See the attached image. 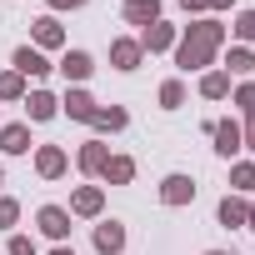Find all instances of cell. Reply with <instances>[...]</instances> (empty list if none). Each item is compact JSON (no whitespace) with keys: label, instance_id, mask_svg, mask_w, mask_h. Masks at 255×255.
I'll return each instance as SVG.
<instances>
[{"label":"cell","instance_id":"1","mask_svg":"<svg viewBox=\"0 0 255 255\" xmlns=\"http://www.w3.org/2000/svg\"><path fill=\"white\" fill-rule=\"evenodd\" d=\"M220 45H225V25L215 20V15H200V20H190L185 30H180V40H175V65L190 75V70H210L215 65V55H220Z\"/></svg>","mask_w":255,"mask_h":255},{"label":"cell","instance_id":"2","mask_svg":"<svg viewBox=\"0 0 255 255\" xmlns=\"http://www.w3.org/2000/svg\"><path fill=\"white\" fill-rule=\"evenodd\" d=\"M35 225H40V235L55 240V245L70 240V210H65V205H40V210H35Z\"/></svg>","mask_w":255,"mask_h":255},{"label":"cell","instance_id":"3","mask_svg":"<svg viewBox=\"0 0 255 255\" xmlns=\"http://www.w3.org/2000/svg\"><path fill=\"white\" fill-rule=\"evenodd\" d=\"M95 110H100V105H95V95H90L85 85H70V90L60 95V115H70V120H80V125H90Z\"/></svg>","mask_w":255,"mask_h":255},{"label":"cell","instance_id":"4","mask_svg":"<svg viewBox=\"0 0 255 255\" xmlns=\"http://www.w3.org/2000/svg\"><path fill=\"white\" fill-rule=\"evenodd\" d=\"M190 200H195V180H190L185 170H170V175L160 180V205L180 210V205H190Z\"/></svg>","mask_w":255,"mask_h":255},{"label":"cell","instance_id":"5","mask_svg":"<svg viewBox=\"0 0 255 255\" xmlns=\"http://www.w3.org/2000/svg\"><path fill=\"white\" fill-rule=\"evenodd\" d=\"M100 210H105V185H75L70 190V215L100 220Z\"/></svg>","mask_w":255,"mask_h":255},{"label":"cell","instance_id":"6","mask_svg":"<svg viewBox=\"0 0 255 255\" xmlns=\"http://www.w3.org/2000/svg\"><path fill=\"white\" fill-rule=\"evenodd\" d=\"M65 170H70L65 145H35V175H40V180H60Z\"/></svg>","mask_w":255,"mask_h":255},{"label":"cell","instance_id":"7","mask_svg":"<svg viewBox=\"0 0 255 255\" xmlns=\"http://www.w3.org/2000/svg\"><path fill=\"white\" fill-rule=\"evenodd\" d=\"M175 40H180V25H165V20H155V25H145V30H140V50H145V55L175 50Z\"/></svg>","mask_w":255,"mask_h":255},{"label":"cell","instance_id":"8","mask_svg":"<svg viewBox=\"0 0 255 255\" xmlns=\"http://www.w3.org/2000/svg\"><path fill=\"white\" fill-rule=\"evenodd\" d=\"M210 140H215V155H220V160H235V155L245 150V140H240V125H235V120H215Z\"/></svg>","mask_w":255,"mask_h":255},{"label":"cell","instance_id":"9","mask_svg":"<svg viewBox=\"0 0 255 255\" xmlns=\"http://www.w3.org/2000/svg\"><path fill=\"white\" fill-rule=\"evenodd\" d=\"M30 45H35V50H60V45H65V25H60L55 15H40V20L30 25Z\"/></svg>","mask_w":255,"mask_h":255},{"label":"cell","instance_id":"10","mask_svg":"<svg viewBox=\"0 0 255 255\" xmlns=\"http://www.w3.org/2000/svg\"><path fill=\"white\" fill-rule=\"evenodd\" d=\"M10 65H15V75H30V80H40V75L55 70V65L45 60V50H35V45H20V50L10 55Z\"/></svg>","mask_w":255,"mask_h":255},{"label":"cell","instance_id":"11","mask_svg":"<svg viewBox=\"0 0 255 255\" xmlns=\"http://www.w3.org/2000/svg\"><path fill=\"white\" fill-rule=\"evenodd\" d=\"M140 60H145V50H140V40H130V35H120V40H110V65L115 70H140Z\"/></svg>","mask_w":255,"mask_h":255},{"label":"cell","instance_id":"12","mask_svg":"<svg viewBox=\"0 0 255 255\" xmlns=\"http://www.w3.org/2000/svg\"><path fill=\"white\" fill-rule=\"evenodd\" d=\"M105 160H110V145L95 135V140H85L80 150H75V165H80V175H100L105 170Z\"/></svg>","mask_w":255,"mask_h":255},{"label":"cell","instance_id":"13","mask_svg":"<svg viewBox=\"0 0 255 255\" xmlns=\"http://www.w3.org/2000/svg\"><path fill=\"white\" fill-rule=\"evenodd\" d=\"M90 70H95V55H90V50H65V55H60V75H65V80L85 85Z\"/></svg>","mask_w":255,"mask_h":255},{"label":"cell","instance_id":"14","mask_svg":"<svg viewBox=\"0 0 255 255\" xmlns=\"http://www.w3.org/2000/svg\"><path fill=\"white\" fill-rule=\"evenodd\" d=\"M90 240H95L100 255H120V250H125V225H120V220H100Z\"/></svg>","mask_w":255,"mask_h":255},{"label":"cell","instance_id":"15","mask_svg":"<svg viewBox=\"0 0 255 255\" xmlns=\"http://www.w3.org/2000/svg\"><path fill=\"white\" fill-rule=\"evenodd\" d=\"M25 115H30L35 125H45V120L60 115V100H55L50 90H30V95H25Z\"/></svg>","mask_w":255,"mask_h":255},{"label":"cell","instance_id":"16","mask_svg":"<svg viewBox=\"0 0 255 255\" xmlns=\"http://www.w3.org/2000/svg\"><path fill=\"white\" fill-rule=\"evenodd\" d=\"M245 210H250L245 195H225V200L215 205V220H220L225 230H245Z\"/></svg>","mask_w":255,"mask_h":255},{"label":"cell","instance_id":"17","mask_svg":"<svg viewBox=\"0 0 255 255\" xmlns=\"http://www.w3.org/2000/svg\"><path fill=\"white\" fill-rule=\"evenodd\" d=\"M90 125H95V130H100V135H120V130H125V125H130V110H125V105H100Z\"/></svg>","mask_w":255,"mask_h":255},{"label":"cell","instance_id":"18","mask_svg":"<svg viewBox=\"0 0 255 255\" xmlns=\"http://www.w3.org/2000/svg\"><path fill=\"white\" fill-rule=\"evenodd\" d=\"M0 155H30V125H0Z\"/></svg>","mask_w":255,"mask_h":255},{"label":"cell","instance_id":"19","mask_svg":"<svg viewBox=\"0 0 255 255\" xmlns=\"http://www.w3.org/2000/svg\"><path fill=\"white\" fill-rule=\"evenodd\" d=\"M120 15L130 20V25H140V30L155 25V20H165V15H160V0H125V10H120Z\"/></svg>","mask_w":255,"mask_h":255},{"label":"cell","instance_id":"20","mask_svg":"<svg viewBox=\"0 0 255 255\" xmlns=\"http://www.w3.org/2000/svg\"><path fill=\"white\" fill-rule=\"evenodd\" d=\"M100 180H105V185H130V180H135V160H130V155H110L105 170H100Z\"/></svg>","mask_w":255,"mask_h":255},{"label":"cell","instance_id":"21","mask_svg":"<svg viewBox=\"0 0 255 255\" xmlns=\"http://www.w3.org/2000/svg\"><path fill=\"white\" fill-rule=\"evenodd\" d=\"M230 195H255V160L230 165Z\"/></svg>","mask_w":255,"mask_h":255},{"label":"cell","instance_id":"22","mask_svg":"<svg viewBox=\"0 0 255 255\" xmlns=\"http://www.w3.org/2000/svg\"><path fill=\"white\" fill-rule=\"evenodd\" d=\"M220 70H225V75H250V70H255V50H250V45H230V55H225Z\"/></svg>","mask_w":255,"mask_h":255},{"label":"cell","instance_id":"23","mask_svg":"<svg viewBox=\"0 0 255 255\" xmlns=\"http://www.w3.org/2000/svg\"><path fill=\"white\" fill-rule=\"evenodd\" d=\"M200 95H205V100H225V95H230V75H225V70H205V75H200Z\"/></svg>","mask_w":255,"mask_h":255},{"label":"cell","instance_id":"24","mask_svg":"<svg viewBox=\"0 0 255 255\" xmlns=\"http://www.w3.org/2000/svg\"><path fill=\"white\" fill-rule=\"evenodd\" d=\"M180 105H185V80L170 75V80L160 85V110H180Z\"/></svg>","mask_w":255,"mask_h":255},{"label":"cell","instance_id":"25","mask_svg":"<svg viewBox=\"0 0 255 255\" xmlns=\"http://www.w3.org/2000/svg\"><path fill=\"white\" fill-rule=\"evenodd\" d=\"M0 100H25V75L0 70Z\"/></svg>","mask_w":255,"mask_h":255},{"label":"cell","instance_id":"26","mask_svg":"<svg viewBox=\"0 0 255 255\" xmlns=\"http://www.w3.org/2000/svg\"><path fill=\"white\" fill-rule=\"evenodd\" d=\"M230 30H235V40H240V45H255V5H250V10H240Z\"/></svg>","mask_w":255,"mask_h":255},{"label":"cell","instance_id":"27","mask_svg":"<svg viewBox=\"0 0 255 255\" xmlns=\"http://www.w3.org/2000/svg\"><path fill=\"white\" fill-rule=\"evenodd\" d=\"M15 220H20V200L15 195H0V230H10Z\"/></svg>","mask_w":255,"mask_h":255},{"label":"cell","instance_id":"28","mask_svg":"<svg viewBox=\"0 0 255 255\" xmlns=\"http://www.w3.org/2000/svg\"><path fill=\"white\" fill-rule=\"evenodd\" d=\"M230 100H235V105H240V110H245V115H250V110H255V80H240V85H235V95H230Z\"/></svg>","mask_w":255,"mask_h":255},{"label":"cell","instance_id":"29","mask_svg":"<svg viewBox=\"0 0 255 255\" xmlns=\"http://www.w3.org/2000/svg\"><path fill=\"white\" fill-rule=\"evenodd\" d=\"M5 255H40V250H35V240H30V235H10Z\"/></svg>","mask_w":255,"mask_h":255},{"label":"cell","instance_id":"30","mask_svg":"<svg viewBox=\"0 0 255 255\" xmlns=\"http://www.w3.org/2000/svg\"><path fill=\"white\" fill-rule=\"evenodd\" d=\"M240 140H245V150H255V110H250L245 125H240Z\"/></svg>","mask_w":255,"mask_h":255},{"label":"cell","instance_id":"31","mask_svg":"<svg viewBox=\"0 0 255 255\" xmlns=\"http://www.w3.org/2000/svg\"><path fill=\"white\" fill-rule=\"evenodd\" d=\"M180 10H185V15H205V10H210V0H180Z\"/></svg>","mask_w":255,"mask_h":255},{"label":"cell","instance_id":"32","mask_svg":"<svg viewBox=\"0 0 255 255\" xmlns=\"http://www.w3.org/2000/svg\"><path fill=\"white\" fill-rule=\"evenodd\" d=\"M45 5H50V15H55V10H80L85 0H45Z\"/></svg>","mask_w":255,"mask_h":255},{"label":"cell","instance_id":"33","mask_svg":"<svg viewBox=\"0 0 255 255\" xmlns=\"http://www.w3.org/2000/svg\"><path fill=\"white\" fill-rule=\"evenodd\" d=\"M245 230H255V200H250V210H245Z\"/></svg>","mask_w":255,"mask_h":255},{"label":"cell","instance_id":"34","mask_svg":"<svg viewBox=\"0 0 255 255\" xmlns=\"http://www.w3.org/2000/svg\"><path fill=\"white\" fill-rule=\"evenodd\" d=\"M235 5V0H210V10H230Z\"/></svg>","mask_w":255,"mask_h":255},{"label":"cell","instance_id":"35","mask_svg":"<svg viewBox=\"0 0 255 255\" xmlns=\"http://www.w3.org/2000/svg\"><path fill=\"white\" fill-rule=\"evenodd\" d=\"M50 255H75V250H70V245H55V250H50Z\"/></svg>","mask_w":255,"mask_h":255},{"label":"cell","instance_id":"36","mask_svg":"<svg viewBox=\"0 0 255 255\" xmlns=\"http://www.w3.org/2000/svg\"><path fill=\"white\" fill-rule=\"evenodd\" d=\"M205 255H235V250H205Z\"/></svg>","mask_w":255,"mask_h":255},{"label":"cell","instance_id":"37","mask_svg":"<svg viewBox=\"0 0 255 255\" xmlns=\"http://www.w3.org/2000/svg\"><path fill=\"white\" fill-rule=\"evenodd\" d=\"M0 185H5V165H0Z\"/></svg>","mask_w":255,"mask_h":255}]
</instances>
